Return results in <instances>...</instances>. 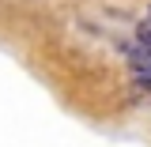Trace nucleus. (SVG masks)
<instances>
[{"label": "nucleus", "instance_id": "1", "mask_svg": "<svg viewBox=\"0 0 151 147\" xmlns=\"http://www.w3.org/2000/svg\"><path fill=\"white\" fill-rule=\"evenodd\" d=\"M129 68H132V79L140 87H151V42H132L129 45Z\"/></svg>", "mask_w": 151, "mask_h": 147}, {"label": "nucleus", "instance_id": "2", "mask_svg": "<svg viewBox=\"0 0 151 147\" xmlns=\"http://www.w3.org/2000/svg\"><path fill=\"white\" fill-rule=\"evenodd\" d=\"M136 38H140V42H151V15L136 23Z\"/></svg>", "mask_w": 151, "mask_h": 147}, {"label": "nucleus", "instance_id": "3", "mask_svg": "<svg viewBox=\"0 0 151 147\" xmlns=\"http://www.w3.org/2000/svg\"><path fill=\"white\" fill-rule=\"evenodd\" d=\"M147 15H151V8H147Z\"/></svg>", "mask_w": 151, "mask_h": 147}]
</instances>
